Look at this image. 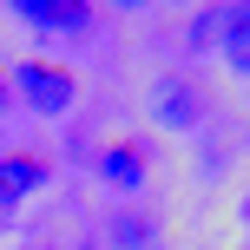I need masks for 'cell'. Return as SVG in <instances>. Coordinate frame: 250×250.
Wrapping results in <instances>:
<instances>
[{
	"mask_svg": "<svg viewBox=\"0 0 250 250\" xmlns=\"http://www.w3.org/2000/svg\"><path fill=\"white\" fill-rule=\"evenodd\" d=\"M13 13L33 33H60V40H86V26H92V7H79V0H20Z\"/></svg>",
	"mask_w": 250,
	"mask_h": 250,
	"instance_id": "7a4b0ae2",
	"label": "cell"
},
{
	"mask_svg": "<svg viewBox=\"0 0 250 250\" xmlns=\"http://www.w3.org/2000/svg\"><path fill=\"white\" fill-rule=\"evenodd\" d=\"M151 105H158V125H171V132H191V125L204 119V99H198V86H185V79H165Z\"/></svg>",
	"mask_w": 250,
	"mask_h": 250,
	"instance_id": "3957f363",
	"label": "cell"
},
{
	"mask_svg": "<svg viewBox=\"0 0 250 250\" xmlns=\"http://www.w3.org/2000/svg\"><path fill=\"white\" fill-rule=\"evenodd\" d=\"M13 92H20V105H33L40 119H60L66 105H73V92H79V79L66 73V66H53V60H26L20 73L7 79Z\"/></svg>",
	"mask_w": 250,
	"mask_h": 250,
	"instance_id": "6da1fadb",
	"label": "cell"
},
{
	"mask_svg": "<svg viewBox=\"0 0 250 250\" xmlns=\"http://www.w3.org/2000/svg\"><path fill=\"white\" fill-rule=\"evenodd\" d=\"M224 60H230V73H250V7L230 13V33H224Z\"/></svg>",
	"mask_w": 250,
	"mask_h": 250,
	"instance_id": "8992f818",
	"label": "cell"
},
{
	"mask_svg": "<svg viewBox=\"0 0 250 250\" xmlns=\"http://www.w3.org/2000/svg\"><path fill=\"white\" fill-rule=\"evenodd\" d=\"M244 217H250V198H244Z\"/></svg>",
	"mask_w": 250,
	"mask_h": 250,
	"instance_id": "ba28073f",
	"label": "cell"
},
{
	"mask_svg": "<svg viewBox=\"0 0 250 250\" xmlns=\"http://www.w3.org/2000/svg\"><path fill=\"white\" fill-rule=\"evenodd\" d=\"M7 105H13V86H7V79H0V112H7Z\"/></svg>",
	"mask_w": 250,
	"mask_h": 250,
	"instance_id": "52a82bcc",
	"label": "cell"
},
{
	"mask_svg": "<svg viewBox=\"0 0 250 250\" xmlns=\"http://www.w3.org/2000/svg\"><path fill=\"white\" fill-rule=\"evenodd\" d=\"M99 178L119 185V191H138V185H145V151H138V145H105L99 151Z\"/></svg>",
	"mask_w": 250,
	"mask_h": 250,
	"instance_id": "5b68a950",
	"label": "cell"
},
{
	"mask_svg": "<svg viewBox=\"0 0 250 250\" xmlns=\"http://www.w3.org/2000/svg\"><path fill=\"white\" fill-rule=\"evenodd\" d=\"M40 185H46V165H40L33 151H7V158H0V204L33 198Z\"/></svg>",
	"mask_w": 250,
	"mask_h": 250,
	"instance_id": "277c9868",
	"label": "cell"
}]
</instances>
